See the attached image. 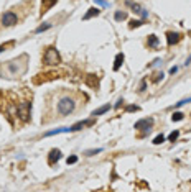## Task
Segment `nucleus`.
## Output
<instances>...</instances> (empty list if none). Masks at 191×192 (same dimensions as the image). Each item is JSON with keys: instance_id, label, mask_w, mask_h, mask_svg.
Listing matches in <instances>:
<instances>
[{"instance_id": "f257e3e1", "label": "nucleus", "mask_w": 191, "mask_h": 192, "mask_svg": "<svg viewBox=\"0 0 191 192\" xmlns=\"http://www.w3.org/2000/svg\"><path fill=\"white\" fill-rule=\"evenodd\" d=\"M74 109H76V102L71 97H63V99L58 102V113H60L61 117H66V115L72 113Z\"/></svg>"}, {"instance_id": "f03ea898", "label": "nucleus", "mask_w": 191, "mask_h": 192, "mask_svg": "<svg viewBox=\"0 0 191 192\" xmlns=\"http://www.w3.org/2000/svg\"><path fill=\"white\" fill-rule=\"evenodd\" d=\"M45 64L48 66H54V64H60L61 62V56L58 53L56 48H48L46 51H45Z\"/></svg>"}, {"instance_id": "7ed1b4c3", "label": "nucleus", "mask_w": 191, "mask_h": 192, "mask_svg": "<svg viewBox=\"0 0 191 192\" xmlns=\"http://www.w3.org/2000/svg\"><path fill=\"white\" fill-rule=\"evenodd\" d=\"M30 110H32V104L30 102H22L18 107H17V112H18L20 120L26 122L30 118Z\"/></svg>"}, {"instance_id": "20e7f679", "label": "nucleus", "mask_w": 191, "mask_h": 192, "mask_svg": "<svg viewBox=\"0 0 191 192\" xmlns=\"http://www.w3.org/2000/svg\"><path fill=\"white\" fill-rule=\"evenodd\" d=\"M0 22H2L3 26H13V25L18 23V16H17V13H13V12H7V13L2 15Z\"/></svg>"}, {"instance_id": "39448f33", "label": "nucleus", "mask_w": 191, "mask_h": 192, "mask_svg": "<svg viewBox=\"0 0 191 192\" xmlns=\"http://www.w3.org/2000/svg\"><path fill=\"white\" fill-rule=\"evenodd\" d=\"M152 125H153V118H142V120L135 122V130H143V131H150Z\"/></svg>"}, {"instance_id": "423d86ee", "label": "nucleus", "mask_w": 191, "mask_h": 192, "mask_svg": "<svg viewBox=\"0 0 191 192\" xmlns=\"http://www.w3.org/2000/svg\"><path fill=\"white\" fill-rule=\"evenodd\" d=\"M180 40H181V34H180V33H175V31H168V33H166V41H168V46L176 44Z\"/></svg>"}, {"instance_id": "0eeeda50", "label": "nucleus", "mask_w": 191, "mask_h": 192, "mask_svg": "<svg viewBox=\"0 0 191 192\" xmlns=\"http://www.w3.org/2000/svg\"><path fill=\"white\" fill-rule=\"evenodd\" d=\"M60 159H61V151H60V149H51L50 156H48V164L53 166L54 163H58Z\"/></svg>"}, {"instance_id": "6e6552de", "label": "nucleus", "mask_w": 191, "mask_h": 192, "mask_svg": "<svg viewBox=\"0 0 191 192\" xmlns=\"http://www.w3.org/2000/svg\"><path fill=\"white\" fill-rule=\"evenodd\" d=\"M94 123V120H84V122H78V123H74L71 127V131H78L81 130L82 127H91V125Z\"/></svg>"}, {"instance_id": "1a4fd4ad", "label": "nucleus", "mask_w": 191, "mask_h": 192, "mask_svg": "<svg viewBox=\"0 0 191 192\" xmlns=\"http://www.w3.org/2000/svg\"><path fill=\"white\" fill-rule=\"evenodd\" d=\"M58 0H41V13H46Z\"/></svg>"}, {"instance_id": "9d476101", "label": "nucleus", "mask_w": 191, "mask_h": 192, "mask_svg": "<svg viewBox=\"0 0 191 192\" xmlns=\"http://www.w3.org/2000/svg\"><path fill=\"white\" fill-rule=\"evenodd\" d=\"M127 5H130L132 7V10H134V13H140L143 18H147L148 16V13L147 12H143V10L140 8V5H137V3H132V2H127Z\"/></svg>"}, {"instance_id": "9b49d317", "label": "nucleus", "mask_w": 191, "mask_h": 192, "mask_svg": "<svg viewBox=\"0 0 191 192\" xmlns=\"http://www.w3.org/2000/svg\"><path fill=\"white\" fill-rule=\"evenodd\" d=\"M122 62H124V54L119 53V54L116 56V64H114V71H119L120 66H122Z\"/></svg>"}, {"instance_id": "f8f14e48", "label": "nucleus", "mask_w": 191, "mask_h": 192, "mask_svg": "<svg viewBox=\"0 0 191 192\" xmlns=\"http://www.w3.org/2000/svg\"><path fill=\"white\" fill-rule=\"evenodd\" d=\"M99 13H100V10L96 8V7H94V8H89V12L84 15V20H89V18H92V16H97Z\"/></svg>"}, {"instance_id": "ddd939ff", "label": "nucleus", "mask_w": 191, "mask_h": 192, "mask_svg": "<svg viewBox=\"0 0 191 192\" xmlns=\"http://www.w3.org/2000/svg\"><path fill=\"white\" fill-rule=\"evenodd\" d=\"M110 110V105L107 104V105H102L100 109H97V110H94L92 112V117H97V115H102V113H106V112H109Z\"/></svg>"}, {"instance_id": "4468645a", "label": "nucleus", "mask_w": 191, "mask_h": 192, "mask_svg": "<svg viewBox=\"0 0 191 192\" xmlns=\"http://www.w3.org/2000/svg\"><path fill=\"white\" fill-rule=\"evenodd\" d=\"M158 38L155 36V34H150V36H148V46L150 48H158Z\"/></svg>"}, {"instance_id": "2eb2a0df", "label": "nucleus", "mask_w": 191, "mask_h": 192, "mask_svg": "<svg viewBox=\"0 0 191 192\" xmlns=\"http://www.w3.org/2000/svg\"><path fill=\"white\" fill-rule=\"evenodd\" d=\"M66 131H71V128H56V130L48 131L46 136H53V135H58V133H66Z\"/></svg>"}, {"instance_id": "dca6fc26", "label": "nucleus", "mask_w": 191, "mask_h": 192, "mask_svg": "<svg viewBox=\"0 0 191 192\" xmlns=\"http://www.w3.org/2000/svg\"><path fill=\"white\" fill-rule=\"evenodd\" d=\"M127 18V13L125 12H116V20L117 22H122V20Z\"/></svg>"}, {"instance_id": "f3484780", "label": "nucleus", "mask_w": 191, "mask_h": 192, "mask_svg": "<svg viewBox=\"0 0 191 192\" xmlns=\"http://www.w3.org/2000/svg\"><path fill=\"white\" fill-rule=\"evenodd\" d=\"M171 120H173V122H180V120H183V113H181V112H175V113L171 115Z\"/></svg>"}, {"instance_id": "a211bd4d", "label": "nucleus", "mask_w": 191, "mask_h": 192, "mask_svg": "<svg viewBox=\"0 0 191 192\" xmlns=\"http://www.w3.org/2000/svg\"><path fill=\"white\" fill-rule=\"evenodd\" d=\"M102 151V148H97V149H88V151L84 153L86 156H94V154H97V153H100Z\"/></svg>"}, {"instance_id": "6ab92c4d", "label": "nucleus", "mask_w": 191, "mask_h": 192, "mask_svg": "<svg viewBox=\"0 0 191 192\" xmlns=\"http://www.w3.org/2000/svg\"><path fill=\"white\" fill-rule=\"evenodd\" d=\"M178 136H180V131L175 130V131H171V133L168 135V140H170V141H175V140L178 138Z\"/></svg>"}, {"instance_id": "aec40b11", "label": "nucleus", "mask_w": 191, "mask_h": 192, "mask_svg": "<svg viewBox=\"0 0 191 192\" xmlns=\"http://www.w3.org/2000/svg\"><path fill=\"white\" fill-rule=\"evenodd\" d=\"M163 141H165V136H163V135H158V136H155V140H153L155 145H160V143H163Z\"/></svg>"}, {"instance_id": "412c9836", "label": "nucleus", "mask_w": 191, "mask_h": 192, "mask_svg": "<svg viewBox=\"0 0 191 192\" xmlns=\"http://www.w3.org/2000/svg\"><path fill=\"white\" fill-rule=\"evenodd\" d=\"M50 26H51L50 23H46V25H41V26H38V28H36V33H41V31L48 30V28H50Z\"/></svg>"}, {"instance_id": "4be33fe9", "label": "nucleus", "mask_w": 191, "mask_h": 192, "mask_svg": "<svg viewBox=\"0 0 191 192\" xmlns=\"http://www.w3.org/2000/svg\"><path fill=\"white\" fill-rule=\"evenodd\" d=\"M66 161H68V164H74V163L78 161V156H69V158L66 159Z\"/></svg>"}, {"instance_id": "5701e85b", "label": "nucleus", "mask_w": 191, "mask_h": 192, "mask_svg": "<svg viewBox=\"0 0 191 192\" xmlns=\"http://www.w3.org/2000/svg\"><path fill=\"white\" fill-rule=\"evenodd\" d=\"M163 76H165L163 72H157V74H155V79H153V81H155V82L162 81V79H163Z\"/></svg>"}, {"instance_id": "b1692460", "label": "nucleus", "mask_w": 191, "mask_h": 192, "mask_svg": "<svg viewBox=\"0 0 191 192\" xmlns=\"http://www.w3.org/2000/svg\"><path fill=\"white\" fill-rule=\"evenodd\" d=\"M142 23H143V22H142V20H137V22H135V20H134V22H132V25H130V28H135V26H140Z\"/></svg>"}, {"instance_id": "393cba45", "label": "nucleus", "mask_w": 191, "mask_h": 192, "mask_svg": "<svg viewBox=\"0 0 191 192\" xmlns=\"http://www.w3.org/2000/svg\"><path fill=\"white\" fill-rule=\"evenodd\" d=\"M125 110H127V112H137V110H138V107H137V105H128Z\"/></svg>"}, {"instance_id": "a878e982", "label": "nucleus", "mask_w": 191, "mask_h": 192, "mask_svg": "<svg viewBox=\"0 0 191 192\" xmlns=\"http://www.w3.org/2000/svg\"><path fill=\"white\" fill-rule=\"evenodd\" d=\"M186 102H191V97H189V99H183L181 102H178V104H176V107H181V105H185Z\"/></svg>"}, {"instance_id": "bb28decb", "label": "nucleus", "mask_w": 191, "mask_h": 192, "mask_svg": "<svg viewBox=\"0 0 191 192\" xmlns=\"http://www.w3.org/2000/svg\"><path fill=\"white\" fill-rule=\"evenodd\" d=\"M12 44H13V41H8V43H5V44H2V46H0V53H2V51H3V50H5V48H7V46H12Z\"/></svg>"}, {"instance_id": "cd10ccee", "label": "nucleus", "mask_w": 191, "mask_h": 192, "mask_svg": "<svg viewBox=\"0 0 191 192\" xmlns=\"http://www.w3.org/2000/svg\"><path fill=\"white\" fill-rule=\"evenodd\" d=\"M94 2H96V3H99V5H102V7H107V5H109V3L104 2V0H94Z\"/></svg>"}, {"instance_id": "c85d7f7f", "label": "nucleus", "mask_w": 191, "mask_h": 192, "mask_svg": "<svg viewBox=\"0 0 191 192\" xmlns=\"http://www.w3.org/2000/svg\"><path fill=\"white\" fill-rule=\"evenodd\" d=\"M145 89H147V82L142 81V84H140V90H145Z\"/></svg>"}, {"instance_id": "c756f323", "label": "nucleus", "mask_w": 191, "mask_h": 192, "mask_svg": "<svg viewBox=\"0 0 191 192\" xmlns=\"http://www.w3.org/2000/svg\"><path fill=\"white\" fill-rule=\"evenodd\" d=\"M176 71H178V68H176V66H173V68L171 69H170V72H171V74H175V72Z\"/></svg>"}, {"instance_id": "7c9ffc66", "label": "nucleus", "mask_w": 191, "mask_h": 192, "mask_svg": "<svg viewBox=\"0 0 191 192\" xmlns=\"http://www.w3.org/2000/svg\"><path fill=\"white\" fill-rule=\"evenodd\" d=\"M122 104H124V100H122V99H120V100H119V102H117V104H116V109H119V107H120V105H122Z\"/></svg>"}, {"instance_id": "2f4dec72", "label": "nucleus", "mask_w": 191, "mask_h": 192, "mask_svg": "<svg viewBox=\"0 0 191 192\" xmlns=\"http://www.w3.org/2000/svg\"><path fill=\"white\" fill-rule=\"evenodd\" d=\"M189 62H191V56H189V58H188V59H186V62H185V64H186V66H188V64H189Z\"/></svg>"}]
</instances>
